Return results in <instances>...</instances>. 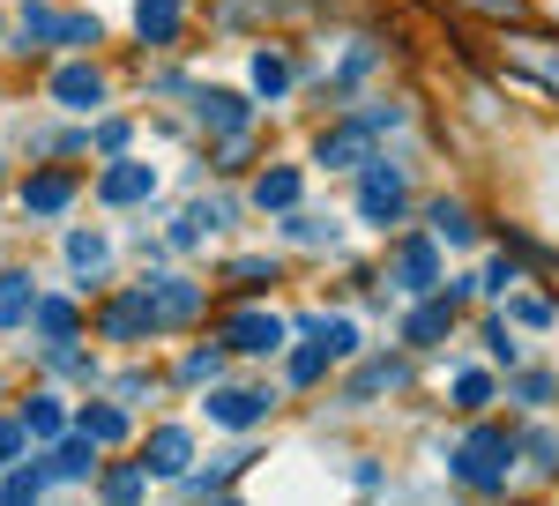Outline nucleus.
I'll use <instances>...</instances> for the list:
<instances>
[{
  "label": "nucleus",
  "mask_w": 559,
  "mask_h": 506,
  "mask_svg": "<svg viewBox=\"0 0 559 506\" xmlns=\"http://www.w3.org/2000/svg\"><path fill=\"white\" fill-rule=\"evenodd\" d=\"M515 455H522L515 432L477 424V432H463V439L448 447V477H455V484H471V492H500V484H508V469H515Z\"/></svg>",
  "instance_id": "f257e3e1"
},
{
  "label": "nucleus",
  "mask_w": 559,
  "mask_h": 506,
  "mask_svg": "<svg viewBox=\"0 0 559 506\" xmlns=\"http://www.w3.org/2000/svg\"><path fill=\"white\" fill-rule=\"evenodd\" d=\"M97 328H105L112 342H142V336H157L165 321H157V298H150V284H142V291H128V298H112Z\"/></svg>",
  "instance_id": "f03ea898"
},
{
  "label": "nucleus",
  "mask_w": 559,
  "mask_h": 506,
  "mask_svg": "<svg viewBox=\"0 0 559 506\" xmlns=\"http://www.w3.org/2000/svg\"><path fill=\"white\" fill-rule=\"evenodd\" d=\"M358 202H366V224H395L403 216V171L395 165H358Z\"/></svg>",
  "instance_id": "7ed1b4c3"
},
{
  "label": "nucleus",
  "mask_w": 559,
  "mask_h": 506,
  "mask_svg": "<svg viewBox=\"0 0 559 506\" xmlns=\"http://www.w3.org/2000/svg\"><path fill=\"white\" fill-rule=\"evenodd\" d=\"M52 105H68V112H97V105H105V75L83 68V60H68V68L52 75Z\"/></svg>",
  "instance_id": "20e7f679"
},
{
  "label": "nucleus",
  "mask_w": 559,
  "mask_h": 506,
  "mask_svg": "<svg viewBox=\"0 0 559 506\" xmlns=\"http://www.w3.org/2000/svg\"><path fill=\"white\" fill-rule=\"evenodd\" d=\"M142 194H157V171H150V165H128V157L97 179V202H112V209H134Z\"/></svg>",
  "instance_id": "39448f33"
},
{
  "label": "nucleus",
  "mask_w": 559,
  "mask_h": 506,
  "mask_svg": "<svg viewBox=\"0 0 559 506\" xmlns=\"http://www.w3.org/2000/svg\"><path fill=\"white\" fill-rule=\"evenodd\" d=\"M68 202H75V171H31V179H23V209L31 216H60L68 209Z\"/></svg>",
  "instance_id": "423d86ee"
},
{
  "label": "nucleus",
  "mask_w": 559,
  "mask_h": 506,
  "mask_svg": "<svg viewBox=\"0 0 559 506\" xmlns=\"http://www.w3.org/2000/svg\"><path fill=\"white\" fill-rule=\"evenodd\" d=\"M187 462H194V439H187L179 424H165V432L142 447V477H187Z\"/></svg>",
  "instance_id": "0eeeda50"
},
{
  "label": "nucleus",
  "mask_w": 559,
  "mask_h": 506,
  "mask_svg": "<svg viewBox=\"0 0 559 506\" xmlns=\"http://www.w3.org/2000/svg\"><path fill=\"white\" fill-rule=\"evenodd\" d=\"M261 410H269V387H216L210 395V424H231V432H247Z\"/></svg>",
  "instance_id": "6e6552de"
},
{
  "label": "nucleus",
  "mask_w": 559,
  "mask_h": 506,
  "mask_svg": "<svg viewBox=\"0 0 559 506\" xmlns=\"http://www.w3.org/2000/svg\"><path fill=\"white\" fill-rule=\"evenodd\" d=\"M440 284V253H432V239H411V246L395 253V291H432Z\"/></svg>",
  "instance_id": "1a4fd4ad"
},
{
  "label": "nucleus",
  "mask_w": 559,
  "mask_h": 506,
  "mask_svg": "<svg viewBox=\"0 0 559 506\" xmlns=\"http://www.w3.org/2000/svg\"><path fill=\"white\" fill-rule=\"evenodd\" d=\"M463 291H471V284H455V291L426 298V305H418V313H411V321H403V336L418 342V350H426V342H440V336H448V313H455V305H463Z\"/></svg>",
  "instance_id": "9d476101"
},
{
  "label": "nucleus",
  "mask_w": 559,
  "mask_h": 506,
  "mask_svg": "<svg viewBox=\"0 0 559 506\" xmlns=\"http://www.w3.org/2000/svg\"><path fill=\"white\" fill-rule=\"evenodd\" d=\"M313 165H321V171H358V165H366V126H336V134H321V142H313Z\"/></svg>",
  "instance_id": "9b49d317"
},
{
  "label": "nucleus",
  "mask_w": 559,
  "mask_h": 506,
  "mask_svg": "<svg viewBox=\"0 0 559 506\" xmlns=\"http://www.w3.org/2000/svg\"><path fill=\"white\" fill-rule=\"evenodd\" d=\"M38 305V276L31 268H0V328H23Z\"/></svg>",
  "instance_id": "f8f14e48"
},
{
  "label": "nucleus",
  "mask_w": 559,
  "mask_h": 506,
  "mask_svg": "<svg viewBox=\"0 0 559 506\" xmlns=\"http://www.w3.org/2000/svg\"><path fill=\"white\" fill-rule=\"evenodd\" d=\"M276 342H284L276 313H231V328H224V350H276Z\"/></svg>",
  "instance_id": "ddd939ff"
},
{
  "label": "nucleus",
  "mask_w": 559,
  "mask_h": 506,
  "mask_svg": "<svg viewBox=\"0 0 559 506\" xmlns=\"http://www.w3.org/2000/svg\"><path fill=\"white\" fill-rule=\"evenodd\" d=\"M150 298H157V321H165V328H179V321L202 313V291L179 284V276H150Z\"/></svg>",
  "instance_id": "4468645a"
},
{
  "label": "nucleus",
  "mask_w": 559,
  "mask_h": 506,
  "mask_svg": "<svg viewBox=\"0 0 559 506\" xmlns=\"http://www.w3.org/2000/svg\"><path fill=\"white\" fill-rule=\"evenodd\" d=\"M60 484V469L52 462H8V484H0V506H31L38 492Z\"/></svg>",
  "instance_id": "2eb2a0df"
},
{
  "label": "nucleus",
  "mask_w": 559,
  "mask_h": 506,
  "mask_svg": "<svg viewBox=\"0 0 559 506\" xmlns=\"http://www.w3.org/2000/svg\"><path fill=\"white\" fill-rule=\"evenodd\" d=\"M254 202L269 216H292V209H299V171H292V165H269L254 179Z\"/></svg>",
  "instance_id": "dca6fc26"
},
{
  "label": "nucleus",
  "mask_w": 559,
  "mask_h": 506,
  "mask_svg": "<svg viewBox=\"0 0 559 506\" xmlns=\"http://www.w3.org/2000/svg\"><path fill=\"white\" fill-rule=\"evenodd\" d=\"M134 31L150 45H173L179 38V0H142V8H134Z\"/></svg>",
  "instance_id": "f3484780"
},
{
  "label": "nucleus",
  "mask_w": 559,
  "mask_h": 506,
  "mask_svg": "<svg viewBox=\"0 0 559 506\" xmlns=\"http://www.w3.org/2000/svg\"><path fill=\"white\" fill-rule=\"evenodd\" d=\"M68 261H75V276H105L112 239H105V231H68Z\"/></svg>",
  "instance_id": "a211bd4d"
},
{
  "label": "nucleus",
  "mask_w": 559,
  "mask_h": 506,
  "mask_svg": "<svg viewBox=\"0 0 559 506\" xmlns=\"http://www.w3.org/2000/svg\"><path fill=\"white\" fill-rule=\"evenodd\" d=\"M52 469H60V477H90V469H97V439H90L83 424H75V432H60V455H52Z\"/></svg>",
  "instance_id": "6ab92c4d"
},
{
  "label": "nucleus",
  "mask_w": 559,
  "mask_h": 506,
  "mask_svg": "<svg viewBox=\"0 0 559 506\" xmlns=\"http://www.w3.org/2000/svg\"><path fill=\"white\" fill-rule=\"evenodd\" d=\"M31 313H38L45 342H75V328H83V321H75V305H68V298H38V305H31Z\"/></svg>",
  "instance_id": "aec40b11"
},
{
  "label": "nucleus",
  "mask_w": 559,
  "mask_h": 506,
  "mask_svg": "<svg viewBox=\"0 0 559 506\" xmlns=\"http://www.w3.org/2000/svg\"><path fill=\"white\" fill-rule=\"evenodd\" d=\"M306 336L321 342V350H336V358L358 350V328H350V321H329V313H306Z\"/></svg>",
  "instance_id": "412c9836"
},
{
  "label": "nucleus",
  "mask_w": 559,
  "mask_h": 506,
  "mask_svg": "<svg viewBox=\"0 0 559 506\" xmlns=\"http://www.w3.org/2000/svg\"><path fill=\"white\" fill-rule=\"evenodd\" d=\"M403 380H411V365H403V358H373L366 373L350 380V395H381V387H403Z\"/></svg>",
  "instance_id": "4be33fe9"
},
{
  "label": "nucleus",
  "mask_w": 559,
  "mask_h": 506,
  "mask_svg": "<svg viewBox=\"0 0 559 506\" xmlns=\"http://www.w3.org/2000/svg\"><path fill=\"white\" fill-rule=\"evenodd\" d=\"M432 231H440V239H455V246H471V239H477V216L455 209V202H432Z\"/></svg>",
  "instance_id": "5701e85b"
},
{
  "label": "nucleus",
  "mask_w": 559,
  "mask_h": 506,
  "mask_svg": "<svg viewBox=\"0 0 559 506\" xmlns=\"http://www.w3.org/2000/svg\"><path fill=\"white\" fill-rule=\"evenodd\" d=\"M83 432L97 439V447H112V439H128V418H120L112 402H90V410H83Z\"/></svg>",
  "instance_id": "b1692460"
},
{
  "label": "nucleus",
  "mask_w": 559,
  "mask_h": 506,
  "mask_svg": "<svg viewBox=\"0 0 559 506\" xmlns=\"http://www.w3.org/2000/svg\"><path fill=\"white\" fill-rule=\"evenodd\" d=\"M202 120L224 126V134H247V105H239V97H224V89H210V97H202Z\"/></svg>",
  "instance_id": "393cba45"
},
{
  "label": "nucleus",
  "mask_w": 559,
  "mask_h": 506,
  "mask_svg": "<svg viewBox=\"0 0 559 506\" xmlns=\"http://www.w3.org/2000/svg\"><path fill=\"white\" fill-rule=\"evenodd\" d=\"M23 424H31L38 439H60V432H68V410H60L52 395H31V410H23Z\"/></svg>",
  "instance_id": "a878e982"
},
{
  "label": "nucleus",
  "mask_w": 559,
  "mask_h": 506,
  "mask_svg": "<svg viewBox=\"0 0 559 506\" xmlns=\"http://www.w3.org/2000/svg\"><path fill=\"white\" fill-rule=\"evenodd\" d=\"M254 89L261 97H284V89H292V60H284V52H261L254 60Z\"/></svg>",
  "instance_id": "bb28decb"
},
{
  "label": "nucleus",
  "mask_w": 559,
  "mask_h": 506,
  "mask_svg": "<svg viewBox=\"0 0 559 506\" xmlns=\"http://www.w3.org/2000/svg\"><path fill=\"white\" fill-rule=\"evenodd\" d=\"M448 395H455L463 410H485V402H492V373H455V380H448Z\"/></svg>",
  "instance_id": "cd10ccee"
},
{
  "label": "nucleus",
  "mask_w": 559,
  "mask_h": 506,
  "mask_svg": "<svg viewBox=\"0 0 559 506\" xmlns=\"http://www.w3.org/2000/svg\"><path fill=\"white\" fill-rule=\"evenodd\" d=\"M216 365H224V350H216V342H202V350H187V365H179V387H202V380H210Z\"/></svg>",
  "instance_id": "c85d7f7f"
},
{
  "label": "nucleus",
  "mask_w": 559,
  "mask_h": 506,
  "mask_svg": "<svg viewBox=\"0 0 559 506\" xmlns=\"http://www.w3.org/2000/svg\"><path fill=\"white\" fill-rule=\"evenodd\" d=\"M52 38H60V15L31 0V8H23V45H52Z\"/></svg>",
  "instance_id": "c756f323"
},
{
  "label": "nucleus",
  "mask_w": 559,
  "mask_h": 506,
  "mask_svg": "<svg viewBox=\"0 0 559 506\" xmlns=\"http://www.w3.org/2000/svg\"><path fill=\"white\" fill-rule=\"evenodd\" d=\"M508 52H515V60H530V68H537V75H545V83L559 89V52H552V45H530V38H515Z\"/></svg>",
  "instance_id": "7c9ffc66"
},
{
  "label": "nucleus",
  "mask_w": 559,
  "mask_h": 506,
  "mask_svg": "<svg viewBox=\"0 0 559 506\" xmlns=\"http://www.w3.org/2000/svg\"><path fill=\"white\" fill-rule=\"evenodd\" d=\"M508 321H522V328H552L559 313H552V298H515V305H508Z\"/></svg>",
  "instance_id": "2f4dec72"
},
{
  "label": "nucleus",
  "mask_w": 559,
  "mask_h": 506,
  "mask_svg": "<svg viewBox=\"0 0 559 506\" xmlns=\"http://www.w3.org/2000/svg\"><path fill=\"white\" fill-rule=\"evenodd\" d=\"M105 499L134 506V499H142V469H112V477H105Z\"/></svg>",
  "instance_id": "473e14b6"
},
{
  "label": "nucleus",
  "mask_w": 559,
  "mask_h": 506,
  "mask_svg": "<svg viewBox=\"0 0 559 506\" xmlns=\"http://www.w3.org/2000/svg\"><path fill=\"white\" fill-rule=\"evenodd\" d=\"M90 142H97L105 157H120V149H128V142H134V126H128V120H105V126H97V134H90Z\"/></svg>",
  "instance_id": "72a5a7b5"
},
{
  "label": "nucleus",
  "mask_w": 559,
  "mask_h": 506,
  "mask_svg": "<svg viewBox=\"0 0 559 506\" xmlns=\"http://www.w3.org/2000/svg\"><path fill=\"white\" fill-rule=\"evenodd\" d=\"M60 38L68 45H97V15H60Z\"/></svg>",
  "instance_id": "f704fd0d"
},
{
  "label": "nucleus",
  "mask_w": 559,
  "mask_h": 506,
  "mask_svg": "<svg viewBox=\"0 0 559 506\" xmlns=\"http://www.w3.org/2000/svg\"><path fill=\"white\" fill-rule=\"evenodd\" d=\"M321 365H329V350H321V342H313V350H299V358H292V380H321Z\"/></svg>",
  "instance_id": "c9c22d12"
},
{
  "label": "nucleus",
  "mask_w": 559,
  "mask_h": 506,
  "mask_svg": "<svg viewBox=\"0 0 559 506\" xmlns=\"http://www.w3.org/2000/svg\"><path fill=\"white\" fill-rule=\"evenodd\" d=\"M231 276H239V284H269V276H276V261H261V253H239V268H231Z\"/></svg>",
  "instance_id": "e433bc0d"
},
{
  "label": "nucleus",
  "mask_w": 559,
  "mask_h": 506,
  "mask_svg": "<svg viewBox=\"0 0 559 506\" xmlns=\"http://www.w3.org/2000/svg\"><path fill=\"white\" fill-rule=\"evenodd\" d=\"M515 395H522V402H537V410H545V402H552V380H545V373H522V380H515Z\"/></svg>",
  "instance_id": "4c0bfd02"
},
{
  "label": "nucleus",
  "mask_w": 559,
  "mask_h": 506,
  "mask_svg": "<svg viewBox=\"0 0 559 506\" xmlns=\"http://www.w3.org/2000/svg\"><path fill=\"white\" fill-rule=\"evenodd\" d=\"M15 455H23V424H8V418H0V469L15 462Z\"/></svg>",
  "instance_id": "58836bf2"
}]
</instances>
